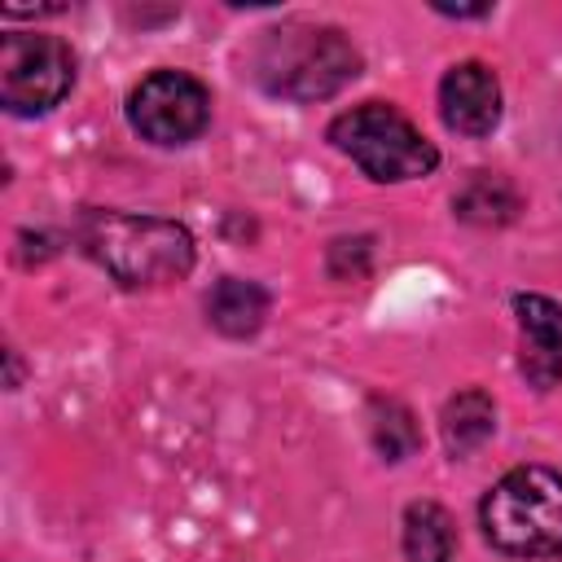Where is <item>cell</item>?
<instances>
[{
  "label": "cell",
  "mask_w": 562,
  "mask_h": 562,
  "mask_svg": "<svg viewBox=\"0 0 562 562\" xmlns=\"http://www.w3.org/2000/svg\"><path fill=\"white\" fill-rule=\"evenodd\" d=\"M206 316H211V325H215L220 334L246 338V334H255V329L263 325V316H268V294H263L255 281L228 277V281H220V285L211 290Z\"/></svg>",
  "instance_id": "9c48e42d"
},
{
  "label": "cell",
  "mask_w": 562,
  "mask_h": 562,
  "mask_svg": "<svg viewBox=\"0 0 562 562\" xmlns=\"http://www.w3.org/2000/svg\"><path fill=\"white\" fill-rule=\"evenodd\" d=\"M127 119L154 145H184L206 127L211 97L193 75L158 70L140 79V88L127 97Z\"/></svg>",
  "instance_id": "8992f818"
},
{
  "label": "cell",
  "mask_w": 562,
  "mask_h": 562,
  "mask_svg": "<svg viewBox=\"0 0 562 562\" xmlns=\"http://www.w3.org/2000/svg\"><path fill=\"white\" fill-rule=\"evenodd\" d=\"M439 110L452 132L487 136L501 119V83L483 61H461L439 83Z\"/></svg>",
  "instance_id": "ba28073f"
},
{
  "label": "cell",
  "mask_w": 562,
  "mask_h": 562,
  "mask_svg": "<svg viewBox=\"0 0 562 562\" xmlns=\"http://www.w3.org/2000/svg\"><path fill=\"white\" fill-rule=\"evenodd\" d=\"M483 531L496 549L518 558L562 553V474L544 465L509 470L483 496Z\"/></svg>",
  "instance_id": "3957f363"
},
{
  "label": "cell",
  "mask_w": 562,
  "mask_h": 562,
  "mask_svg": "<svg viewBox=\"0 0 562 562\" xmlns=\"http://www.w3.org/2000/svg\"><path fill=\"white\" fill-rule=\"evenodd\" d=\"M408 562H452V518L435 501H417L404 514Z\"/></svg>",
  "instance_id": "30bf717a"
},
{
  "label": "cell",
  "mask_w": 562,
  "mask_h": 562,
  "mask_svg": "<svg viewBox=\"0 0 562 562\" xmlns=\"http://www.w3.org/2000/svg\"><path fill=\"white\" fill-rule=\"evenodd\" d=\"M75 83V57L57 35H4L0 44V101L9 114H44Z\"/></svg>",
  "instance_id": "5b68a950"
},
{
  "label": "cell",
  "mask_w": 562,
  "mask_h": 562,
  "mask_svg": "<svg viewBox=\"0 0 562 562\" xmlns=\"http://www.w3.org/2000/svg\"><path fill=\"white\" fill-rule=\"evenodd\" d=\"M492 426H496V408H492V400H487L483 391H461V395L448 400V408H443V443H448V452H457V457L474 452V448L492 435Z\"/></svg>",
  "instance_id": "8fae6325"
},
{
  "label": "cell",
  "mask_w": 562,
  "mask_h": 562,
  "mask_svg": "<svg viewBox=\"0 0 562 562\" xmlns=\"http://www.w3.org/2000/svg\"><path fill=\"white\" fill-rule=\"evenodd\" d=\"M329 140L373 180H417L430 176L439 154L435 145L391 105L369 101L329 123Z\"/></svg>",
  "instance_id": "277c9868"
},
{
  "label": "cell",
  "mask_w": 562,
  "mask_h": 562,
  "mask_svg": "<svg viewBox=\"0 0 562 562\" xmlns=\"http://www.w3.org/2000/svg\"><path fill=\"white\" fill-rule=\"evenodd\" d=\"M250 66H255V79L272 97L321 101V97H334L347 79H356L360 53L334 26L285 22V26H272L259 35Z\"/></svg>",
  "instance_id": "6da1fadb"
},
{
  "label": "cell",
  "mask_w": 562,
  "mask_h": 562,
  "mask_svg": "<svg viewBox=\"0 0 562 562\" xmlns=\"http://www.w3.org/2000/svg\"><path fill=\"white\" fill-rule=\"evenodd\" d=\"M514 312H518V338H522L518 364L527 382L540 391L558 386L562 382V307L544 294H518Z\"/></svg>",
  "instance_id": "52a82bcc"
},
{
  "label": "cell",
  "mask_w": 562,
  "mask_h": 562,
  "mask_svg": "<svg viewBox=\"0 0 562 562\" xmlns=\"http://www.w3.org/2000/svg\"><path fill=\"white\" fill-rule=\"evenodd\" d=\"M496 193H509V184L496 180V176H474L470 189L457 198V206H461L465 220H505L509 206H496Z\"/></svg>",
  "instance_id": "7c38bea8"
},
{
  "label": "cell",
  "mask_w": 562,
  "mask_h": 562,
  "mask_svg": "<svg viewBox=\"0 0 562 562\" xmlns=\"http://www.w3.org/2000/svg\"><path fill=\"white\" fill-rule=\"evenodd\" d=\"M79 241L123 285H162L193 268V237L176 220L92 211L79 224Z\"/></svg>",
  "instance_id": "7a4b0ae2"
}]
</instances>
